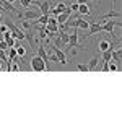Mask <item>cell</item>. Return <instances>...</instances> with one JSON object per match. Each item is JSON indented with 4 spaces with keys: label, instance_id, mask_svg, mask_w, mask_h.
<instances>
[{
    "label": "cell",
    "instance_id": "22",
    "mask_svg": "<svg viewBox=\"0 0 122 122\" xmlns=\"http://www.w3.org/2000/svg\"><path fill=\"white\" fill-rule=\"evenodd\" d=\"M76 70H78V72H88V67L83 65V64H78V65H76Z\"/></svg>",
    "mask_w": 122,
    "mask_h": 122
},
{
    "label": "cell",
    "instance_id": "27",
    "mask_svg": "<svg viewBox=\"0 0 122 122\" xmlns=\"http://www.w3.org/2000/svg\"><path fill=\"white\" fill-rule=\"evenodd\" d=\"M31 3H38V5H39V2H38V0H31Z\"/></svg>",
    "mask_w": 122,
    "mask_h": 122
},
{
    "label": "cell",
    "instance_id": "21",
    "mask_svg": "<svg viewBox=\"0 0 122 122\" xmlns=\"http://www.w3.org/2000/svg\"><path fill=\"white\" fill-rule=\"evenodd\" d=\"M20 3H21V7L23 8H29L33 3H31V0H20Z\"/></svg>",
    "mask_w": 122,
    "mask_h": 122
},
{
    "label": "cell",
    "instance_id": "18",
    "mask_svg": "<svg viewBox=\"0 0 122 122\" xmlns=\"http://www.w3.org/2000/svg\"><path fill=\"white\" fill-rule=\"evenodd\" d=\"M7 52H8V59H10V60H13V59L16 57V49H15V46L8 47V49H7Z\"/></svg>",
    "mask_w": 122,
    "mask_h": 122
},
{
    "label": "cell",
    "instance_id": "19",
    "mask_svg": "<svg viewBox=\"0 0 122 122\" xmlns=\"http://www.w3.org/2000/svg\"><path fill=\"white\" fill-rule=\"evenodd\" d=\"M54 46H56V47H65L64 44H62L60 38H59V33H57V36H54Z\"/></svg>",
    "mask_w": 122,
    "mask_h": 122
},
{
    "label": "cell",
    "instance_id": "11",
    "mask_svg": "<svg viewBox=\"0 0 122 122\" xmlns=\"http://www.w3.org/2000/svg\"><path fill=\"white\" fill-rule=\"evenodd\" d=\"M98 62H99V59H98V56H94V57H91L90 59V62H88V72H93L94 68L98 67Z\"/></svg>",
    "mask_w": 122,
    "mask_h": 122
},
{
    "label": "cell",
    "instance_id": "23",
    "mask_svg": "<svg viewBox=\"0 0 122 122\" xmlns=\"http://www.w3.org/2000/svg\"><path fill=\"white\" fill-rule=\"evenodd\" d=\"M47 56H49V60H51V62H59V59H57V56L56 54H54V52H52V54H47Z\"/></svg>",
    "mask_w": 122,
    "mask_h": 122
},
{
    "label": "cell",
    "instance_id": "28",
    "mask_svg": "<svg viewBox=\"0 0 122 122\" xmlns=\"http://www.w3.org/2000/svg\"><path fill=\"white\" fill-rule=\"evenodd\" d=\"M7 2H10V3H13V2H15V0H7Z\"/></svg>",
    "mask_w": 122,
    "mask_h": 122
},
{
    "label": "cell",
    "instance_id": "9",
    "mask_svg": "<svg viewBox=\"0 0 122 122\" xmlns=\"http://www.w3.org/2000/svg\"><path fill=\"white\" fill-rule=\"evenodd\" d=\"M107 49H114V44L111 41H106V39H101L99 41V52H104Z\"/></svg>",
    "mask_w": 122,
    "mask_h": 122
},
{
    "label": "cell",
    "instance_id": "12",
    "mask_svg": "<svg viewBox=\"0 0 122 122\" xmlns=\"http://www.w3.org/2000/svg\"><path fill=\"white\" fill-rule=\"evenodd\" d=\"M76 11H78L80 15H86V16H90V7H88L86 3H80Z\"/></svg>",
    "mask_w": 122,
    "mask_h": 122
},
{
    "label": "cell",
    "instance_id": "26",
    "mask_svg": "<svg viewBox=\"0 0 122 122\" xmlns=\"http://www.w3.org/2000/svg\"><path fill=\"white\" fill-rule=\"evenodd\" d=\"M78 5H80V3H72V7H70V8H72V11H76V10H78Z\"/></svg>",
    "mask_w": 122,
    "mask_h": 122
},
{
    "label": "cell",
    "instance_id": "1",
    "mask_svg": "<svg viewBox=\"0 0 122 122\" xmlns=\"http://www.w3.org/2000/svg\"><path fill=\"white\" fill-rule=\"evenodd\" d=\"M29 67H31V70H33V72H38V73L49 70L47 64H46V62H44V60H42V59L38 56V54L31 57V60H29Z\"/></svg>",
    "mask_w": 122,
    "mask_h": 122
},
{
    "label": "cell",
    "instance_id": "3",
    "mask_svg": "<svg viewBox=\"0 0 122 122\" xmlns=\"http://www.w3.org/2000/svg\"><path fill=\"white\" fill-rule=\"evenodd\" d=\"M109 20H111V21H106L103 25V31L109 33V34H114V28H116V26H121V21H119V18H116V20L109 18Z\"/></svg>",
    "mask_w": 122,
    "mask_h": 122
},
{
    "label": "cell",
    "instance_id": "16",
    "mask_svg": "<svg viewBox=\"0 0 122 122\" xmlns=\"http://www.w3.org/2000/svg\"><path fill=\"white\" fill-rule=\"evenodd\" d=\"M117 70H119V65L114 60H109L107 62V72H117Z\"/></svg>",
    "mask_w": 122,
    "mask_h": 122
},
{
    "label": "cell",
    "instance_id": "7",
    "mask_svg": "<svg viewBox=\"0 0 122 122\" xmlns=\"http://www.w3.org/2000/svg\"><path fill=\"white\" fill-rule=\"evenodd\" d=\"M0 3H2V8L5 10V11H11V13H16L18 15V10L13 7V3H10L7 0H0Z\"/></svg>",
    "mask_w": 122,
    "mask_h": 122
},
{
    "label": "cell",
    "instance_id": "6",
    "mask_svg": "<svg viewBox=\"0 0 122 122\" xmlns=\"http://www.w3.org/2000/svg\"><path fill=\"white\" fill-rule=\"evenodd\" d=\"M52 52L57 56V59H59V64H62V65H67V57H65V52L64 51H60V47H56V46H52Z\"/></svg>",
    "mask_w": 122,
    "mask_h": 122
},
{
    "label": "cell",
    "instance_id": "5",
    "mask_svg": "<svg viewBox=\"0 0 122 122\" xmlns=\"http://www.w3.org/2000/svg\"><path fill=\"white\" fill-rule=\"evenodd\" d=\"M99 31H103V25L101 23H90V26L86 29V34H85V38H88V36H93L96 33H99Z\"/></svg>",
    "mask_w": 122,
    "mask_h": 122
},
{
    "label": "cell",
    "instance_id": "14",
    "mask_svg": "<svg viewBox=\"0 0 122 122\" xmlns=\"http://www.w3.org/2000/svg\"><path fill=\"white\" fill-rule=\"evenodd\" d=\"M15 49H16V56L18 57H25L26 56V49H25L23 46H20V44L15 42Z\"/></svg>",
    "mask_w": 122,
    "mask_h": 122
},
{
    "label": "cell",
    "instance_id": "4",
    "mask_svg": "<svg viewBox=\"0 0 122 122\" xmlns=\"http://www.w3.org/2000/svg\"><path fill=\"white\" fill-rule=\"evenodd\" d=\"M65 47H70V49H75V47H81V44L78 42V33H76V29L73 28V33L72 34H68V44Z\"/></svg>",
    "mask_w": 122,
    "mask_h": 122
},
{
    "label": "cell",
    "instance_id": "25",
    "mask_svg": "<svg viewBox=\"0 0 122 122\" xmlns=\"http://www.w3.org/2000/svg\"><path fill=\"white\" fill-rule=\"evenodd\" d=\"M0 49H3L5 52H7V49H8V44H7L3 39H0Z\"/></svg>",
    "mask_w": 122,
    "mask_h": 122
},
{
    "label": "cell",
    "instance_id": "2",
    "mask_svg": "<svg viewBox=\"0 0 122 122\" xmlns=\"http://www.w3.org/2000/svg\"><path fill=\"white\" fill-rule=\"evenodd\" d=\"M18 16L20 18H23V20H36L41 16V11H36V10H31V8H26L23 13H18Z\"/></svg>",
    "mask_w": 122,
    "mask_h": 122
},
{
    "label": "cell",
    "instance_id": "8",
    "mask_svg": "<svg viewBox=\"0 0 122 122\" xmlns=\"http://www.w3.org/2000/svg\"><path fill=\"white\" fill-rule=\"evenodd\" d=\"M49 10H51V2L49 0H44L39 3V11L41 15H49Z\"/></svg>",
    "mask_w": 122,
    "mask_h": 122
},
{
    "label": "cell",
    "instance_id": "29",
    "mask_svg": "<svg viewBox=\"0 0 122 122\" xmlns=\"http://www.w3.org/2000/svg\"><path fill=\"white\" fill-rule=\"evenodd\" d=\"M0 21H3V18H2V13H0Z\"/></svg>",
    "mask_w": 122,
    "mask_h": 122
},
{
    "label": "cell",
    "instance_id": "31",
    "mask_svg": "<svg viewBox=\"0 0 122 122\" xmlns=\"http://www.w3.org/2000/svg\"><path fill=\"white\" fill-rule=\"evenodd\" d=\"M2 23H3V21H0V25H2Z\"/></svg>",
    "mask_w": 122,
    "mask_h": 122
},
{
    "label": "cell",
    "instance_id": "24",
    "mask_svg": "<svg viewBox=\"0 0 122 122\" xmlns=\"http://www.w3.org/2000/svg\"><path fill=\"white\" fill-rule=\"evenodd\" d=\"M7 31H8V26H7L5 23H2V25H0V34H3V33H7Z\"/></svg>",
    "mask_w": 122,
    "mask_h": 122
},
{
    "label": "cell",
    "instance_id": "30",
    "mask_svg": "<svg viewBox=\"0 0 122 122\" xmlns=\"http://www.w3.org/2000/svg\"><path fill=\"white\" fill-rule=\"evenodd\" d=\"M0 70H2V60H0Z\"/></svg>",
    "mask_w": 122,
    "mask_h": 122
},
{
    "label": "cell",
    "instance_id": "20",
    "mask_svg": "<svg viewBox=\"0 0 122 122\" xmlns=\"http://www.w3.org/2000/svg\"><path fill=\"white\" fill-rule=\"evenodd\" d=\"M21 26H23L25 29H31L33 28V23H29L28 20H23V21H21Z\"/></svg>",
    "mask_w": 122,
    "mask_h": 122
},
{
    "label": "cell",
    "instance_id": "15",
    "mask_svg": "<svg viewBox=\"0 0 122 122\" xmlns=\"http://www.w3.org/2000/svg\"><path fill=\"white\" fill-rule=\"evenodd\" d=\"M109 18H121V11H109L107 15H104L103 16V20H109Z\"/></svg>",
    "mask_w": 122,
    "mask_h": 122
},
{
    "label": "cell",
    "instance_id": "17",
    "mask_svg": "<svg viewBox=\"0 0 122 122\" xmlns=\"http://www.w3.org/2000/svg\"><path fill=\"white\" fill-rule=\"evenodd\" d=\"M111 51H112V49H107V51L101 52V56H103V64H106V62L111 60Z\"/></svg>",
    "mask_w": 122,
    "mask_h": 122
},
{
    "label": "cell",
    "instance_id": "13",
    "mask_svg": "<svg viewBox=\"0 0 122 122\" xmlns=\"http://www.w3.org/2000/svg\"><path fill=\"white\" fill-rule=\"evenodd\" d=\"M68 16H70L68 13H65V11H62V13H59V15H56V20H57V23H59V25H64V23H65L67 20H68Z\"/></svg>",
    "mask_w": 122,
    "mask_h": 122
},
{
    "label": "cell",
    "instance_id": "10",
    "mask_svg": "<svg viewBox=\"0 0 122 122\" xmlns=\"http://www.w3.org/2000/svg\"><path fill=\"white\" fill-rule=\"evenodd\" d=\"M62 11H65V3L59 2V3L56 5V8L49 10V15H59V13H62Z\"/></svg>",
    "mask_w": 122,
    "mask_h": 122
}]
</instances>
